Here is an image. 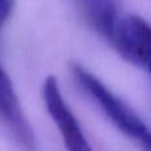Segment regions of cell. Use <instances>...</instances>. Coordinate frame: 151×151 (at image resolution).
<instances>
[{
  "mask_svg": "<svg viewBox=\"0 0 151 151\" xmlns=\"http://www.w3.org/2000/svg\"><path fill=\"white\" fill-rule=\"evenodd\" d=\"M72 74L81 90L98 106L118 131L133 141L141 151H151V129L123 99L80 64H72Z\"/></svg>",
  "mask_w": 151,
  "mask_h": 151,
  "instance_id": "obj_1",
  "label": "cell"
},
{
  "mask_svg": "<svg viewBox=\"0 0 151 151\" xmlns=\"http://www.w3.org/2000/svg\"><path fill=\"white\" fill-rule=\"evenodd\" d=\"M44 104L55 125L57 126L68 151H93L91 146L76 118L69 105L66 104L60 90L58 81L55 76H48L42 85Z\"/></svg>",
  "mask_w": 151,
  "mask_h": 151,
  "instance_id": "obj_2",
  "label": "cell"
},
{
  "mask_svg": "<svg viewBox=\"0 0 151 151\" xmlns=\"http://www.w3.org/2000/svg\"><path fill=\"white\" fill-rule=\"evenodd\" d=\"M111 47L151 76V24L138 15L122 16Z\"/></svg>",
  "mask_w": 151,
  "mask_h": 151,
  "instance_id": "obj_3",
  "label": "cell"
},
{
  "mask_svg": "<svg viewBox=\"0 0 151 151\" xmlns=\"http://www.w3.org/2000/svg\"><path fill=\"white\" fill-rule=\"evenodd\" d=\"M0 118L11 130L15 141L23 151H36L35 131L24 114L19 97L9 76L0 63Z\"/></svg>",
  "mask_w": 151,
  "mask_h": 151,
  "instance_id": "obj_4",
  "label": "cell"
},
{
  "mask_svg": "<svg viewBox=\"0 0 151 151\" xmlns=\"http://www.w3.org/2000/svg\"><path fill=\"white\" fill-rule=\"evenodd\" d=\"M77 3L89 25L111 45L122 19L117 0H77Z\"/></svg>",
  "mask_w": 151,
  "mask_h": 151,
  "instance_id": "obj_5",
  "label": "cell"
},
{
  "mask_svg": "<svg viewBox=\"0 0 151 151\" xmlns=\"http://www.w3.org/2000/svg\"><path fill=\"white\" fill-rule=\"evenodd\" d=\"M13 7H15V0H0V28L11 17Z\"/></svg>",
  "mask_w": 151,
  "mask_h": 151,
  "instance_id": "obj_6",
  "label": "cell"
}]
</instances>
